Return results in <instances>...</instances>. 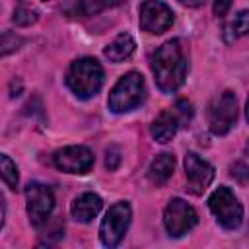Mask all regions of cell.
I'll return each mask as SVG.
<instances>
[{
  "mask_svg": "<svg viewBox=\"0 0 249 249\" xmlns=\"http://www.w3.org/2000/svg\"><path fill=\"white\" fill-rule=\"evenodd\" d=\"M189 70V51L181 39L163 43L152 54V72L161 91L173 93L185 82Z\"/></svg>",
  "mask_w": 249,
  "mask_h": 249,
  "instance_id": "6da1fadb",
  "label": "cell"
},
{
  "mask_svg": "<svg viewBox=\"0 0 249 249\" xmlns=\"http://www.w3.org/2000/svg\"><path fill=\"white\" fill-rule=\"evenodd\" d=\"M66 84L80 99H89L103 86V68L95 58H78L66 72Z\"/></svg>",
  "mask_w": 249,
  "mask_h": 249,
  "instance_id": "7a4b0ae2",
  "label": "cell"
},
{
  "mask_svg": "<svg viewBox=\"0 0 249 249\" xmlns=\"http://www.w3.org/2000/svg\"><path fill=\"white\" fill-rule=\"evenodd\" d=\"M144 97V78L138 72L124 74L109 93V109L113 113H126L134 109Z\"/></svg>",
  "mask_w": 249,
  "mask_h": 249,
  "instance_id": "3957f363",
  "label": "cell"
},
{
  "mask_svg": "<svg viewBox=\"0 0 249 249\" xmlns=\"http://www.w3.org/2000/svg\"><path fill=\"white\" fill-rule=\"evenodd\" d=\"M208 208L212 210V214L216 216L220 226H224L226 230H235L243 220V208H241L237 196L233 195V191L228 187H218L210 195Z\"/></svg>",
  "mask_w": 249,
  "mask_h": 249,
  "instance_id": "277c9868",
  "label": "cell"
},
{
  "mask_svg": "<svg viewBox=\"0 0 249 249\" xmlns=\"http://www.w3.org/2000/svg\"><path fill=\"white\" fill-rule=\"evenodd\" d=\"M130 216H132V212H130V206L126 202H117L107 210V214L101 222V228H99V235H101L103 245L115 247L121 243V239L124 237V233L128 230Z\"/></svg>",
  "mask_w": 249,
  "mask_h": 249,
  "instance_id": "5b68a950",
  "label": "cell"
},
{
  "mask_svg": "<svg viewBox=\"0 0 249 249\" xmlns=\"http://www.w3.org/2000/svg\"><path fill=\"white\" fill-rule=\"evenodd\" d=\"M237 117V101L235 95L231 91H224L218 97H214V101L208 107V126L214 134L222 136L226 134Z\"/></svg>",
  "mask_w": 249,
  "mask_h": 249,
  "instance_id": "8992f818",
  "label": "cell"
},
{
  "mask_svg": "<svg viewBox=\"0 0 249 249\" xmlns=\"http://www.w3.org/2000/svg\"><path fill=\"white\" fill-rule=\"evenodd\" d=\"M25 200H27V214H29V222L35 228H41L54 206V196L53 191L47 185L41 183H29L25 187Z\"/></svg>",
  "mask_w": 249,
  "mask_h": 249,
  "instance_id": "52a82bcc",
  "label": "cell"
},
{
  "mask_svg": "<svg viewBox=\"0 0 249 249\" xmlns=\"http://www.w3.org/2000/svg\"><path fill=\"white\" fill-rule=\"evenodd\" d=\"M196 222H198V216L191 204H187L181 198L169 200V204L163 212V226L171 237L185 235L189 230H193L196 226Z\"/></svg>",
  "mask_w": 249,
  "mask_h": 249,
  "instance_id": "ba28073f",
  "label": "cell"
},
{
  "mask_svg": "<svg viewBox=\"0 0 249 249\" xmlns=\"http://www.w3.org/2000/svg\"><path fill=\"white\" fill-rule=\"evenodd\" d=\"M140 27L146 33H163L173 23V12L160 0H144L140 4Z\"/></svg>",
  "mask_w": 249,
  "mask_h": 249,
  "instance_id": "9c48e42d",
  "label": "cell"
},
{
  "mask_svg": "<svg viewBox=\"0 0 249 249\" xmlns=\"http://www.w3.org/2000/svg\"><path fill=\"white\" fill-rule=\"evenodd\" d=\"M53 161L64 173L84 175L93 165V154L86 146H66L54 152Z\"/></svg>",
  "mask_w": 249,
  "mask_h": 249,
  "instance_id": "30bf717a",
  "label": "cell"
},
{
  "mask_svg": "<svg viewBox=\"0 0 249 249\" xmlns=\"http://www.w3.org/2000/svg\"><path fill=\"white\" fill-rule=\"evenodd\" d=\"M185 177L189 191L195 195H202L214 179V167L208 161H204L200 156L189 152L185 156Z\"/></svg>",
  "mask_w": 249,
  "mask_h": 249,
  "instance_id": "8fae6325",
  "label": "cell"
},
{
  "mask_svg": "<svg viewBox=\"0 0 249 249\" xmlns=\"http://www.w3.org/2000/svg\"><path fill=\"white\" fill-rule=\"evenodd\" d=\"M101 206H103V202L95 193H84L78 198H74L70 212L78 222H91L99 214Z\"/></svg>",
  "mask_w": 249,
  "mask_h": 249,
  "instance_id": "7c38bea8",
  "label": "cell"
},
{
  "mask_svg": "<svg viewBox=\"0 0 249 249\" xmlns=\"http://www.w3.org/2000/svg\"><path fill=\"white\" fill-rule=\"evenodd\" d=\"M179 124H181V123H179V119H177V115H175L173 111H161V113L156 117V121L152 123L150 132H152L154 140L165 144V142H169V140L177 134Z\"/></svg>",
  "mask_w": 249,
  "mask_h": 249,
  "instance_id": "4fadbf2b",
  "label": "cell"
},
{
  "mask_svg": "<svg viewBox=\"0 0 249 249\" xmlns=\"http://www.w3.org/2000/svg\"><path fill=\"white\" fill-rule=\"evenodd\" d=\"M134 49H136V43H134L132 35H130V33H119V35L105 47L103 54H105L111 62H123V60H126V58L132 56Z\"/></svg>",
  "mask_w": 249,
  "mask_h": 249,
  "instance_id": "5bb4252c",
  "label": "cell"
},
{
  "mask_svg": "<svg viewBox=\"0 0 249 249\" xmlns=\"http://www.w3.org/2000/svg\"><path fill=\"white\" fill-rule=\"evenodd\" d=\"M175 169V156L169 154V152H163V154H158L150 167H148V179L154 183V185H163L171 173Z\"/></svg>",
  "mask_w": 249,
  "mask_h": 249,
  "instance_id": "9a60e30c",
  "label": "cell"
},
{
  "mask_svg": "<svg viewBox=\"0 0 249 249\" xmlns=\"http://www.w3.org/2000/svg\"><path fill=\"white\" fill-rule=\"evenodd\" d=\"M226 31H228V39H235V37H241V35L249 33V10L239 12L231 19V23L226 27Z\"/></svg>",
  "mask_w": 249,
  "mask_h": 249,
  "instance_id": "2e32d148",
  "label": "cell"
},
{
  "mask_svg": "<svg viewBox=\"0 0 249 249\" xmlns=\"http://www.w3.org/2000/svg\"><path fill=\"white\" fill-rule=\"evenodd\" d=\"M0 171H2V179H4L6 187L16 189V187H18V179H19L18 167H16V163H14L6 154L0 156Z\"/></svg>",
  "mask_w": 249,
  "mask_h": 249,
  "instance_id": "e0dca14e",
  "label": "cell"
},
{
  "mask_svg": "<svg viewBox=\"0 0 249 249\" xmlns=\"http://www.w3.org/2000/svg\"><path fill=\"white\" fill-rule=\"evenodd\" d=\"M113 4H117V0H80V12L86 16H93Z\"/></svg>",
  "mask_w": 249,
  "mask_h": 249,
  "instance_id": "ac0fdd59",
  "label": "cell"
},
{
  "mask_svg": "<svg viewBox=\"0 0 249 249\" xmlns=\"http://www.w3.org/2000/svg\"><path fill=\"white\" fill-rule=\"evenodd\" d=\"M173 113L177 115V119H179L181 124H189L191 119H193V105H191V101H187V99H179V101L175 103Z\"/></svg>",
  "mask_w": 249,
  "mask_h": 249,
  "instance_id": "d6986e66",
  "label": "cell"
},
{
  "mask_svg": "<svg viewBox=\"0 0 249 249\" xmlns=\"http://www.w3.org/2000/svg\"><path fill=\"white\" fill-rule=\"evenodd\" d=\"M37 19V14L33 12V10H29V8H16V12H14V21L18 23V25H29V23H33Z\"/></svg>",
  "mask_w": 249,
  "mask_h": 249,
  "instance_id": "ffe728a7",
  "label": "cell"
},
{
  "mask_svg": "<svg viewBox=\"0 0 249 249\" xmlns=\"http://www.w3.org/2000/svg\"><path fill=\"white\" fill-rule=\"evenodd\" d=\"M230 175H231L235 181H239V183H247V181H249V165L237 161V163H233V165L230 167Z\"/></svg>",
  "mask_w": 249,
  "mask_h": 249,
  "instance_id": "44dd1931",
  "label": "cell"
},
{
  "mask_svg": "<svg viewBox=\"0 0 249 249\" xmlns=\"http://www.w3.org/2000/svg\"><path fill=\"white\" fill-rule=\"evenodd\" d=\"M119 163H121V152H119V148H117V146H111V148L107 150L105 165L113 171V169H117V167H119Z\"/></svg>",
  "mask_w": 249,
  "mask_h": 249,
  "instance_id": "7402d4cb",
  "label": "cell"
},
{
  "mask_svg": "<svg viewBox=\"0 0 249 249\" xmlns=\"http://www.w3.org/2000/svg\"><path fill=\"white\" fill-rule=\"evenodd\" d=\"M231 6V0H214V14L216 16H224L228 12V8Z\"/></svg>",
  "mask_w": 249,
  "mask_h": 249,
  "instance_id": "603a6c76",
  "label": "cell"
},
{
  "mask_svg": "<svg viewBox=\"0 0 249 249\" xmlns=\"http://www.w3.org/2000/svg\"><path fill=\"white\" fill-rule=\"evenodd\" d=\"M181 4H185V6H200V4H204L206 0H179Z\"/></svg>",
  "mask_w": 249,
  "mask_h": 249,
  "instance_id": "cb8c5ba5",
  "label": "cell"
},
{
  "mask_svg": "<svg viewBox=\"0 0 249 249\" xmlns=\"http://www.w3.org/2000/svg\"><path fill=\"white\" fill-rule=\"evenodd\" d=\"M245 115H247V121H249V99H247V107H245Z\"/></svg>",
  "mask_w": 249,
  "mask_h": 249,
  "instance_id": "d4e9b609",
  "label": "cell"
},
{
  "mask_svg": "<svg viewBox=\"0 0 249 249\" xmlns=\"http://www.w3.org/2000/svg\"><path fill=\"white\" fill-rule=\"evenodd\" d=\"M247 152H249V142H247Z\"/></svg>",
  "mask_w": 249,
  "mask_h": 249,
  "instance_id": "484cf974",
  "label": "cell"
}]
</instances>
